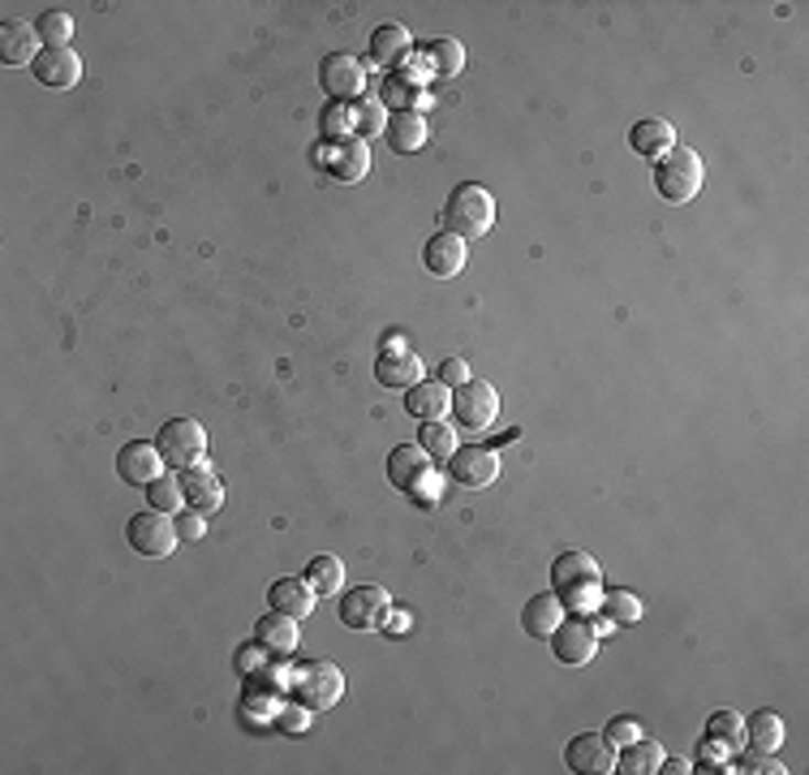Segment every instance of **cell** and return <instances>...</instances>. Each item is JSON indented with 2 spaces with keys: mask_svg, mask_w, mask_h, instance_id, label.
<instances>
[{
  "mask_svg": "<svg viewBox=\"0 0 809 775\" xmlns=\"http://www.w3.org/2000/svg\"><path fill=\"white\" fill-rule=\"evenodd\" d=\"M551 591H555V599H560L573 616H585V612H594L598 599H603V573H598V564H594L585 551H564V556H555V564H551Z\"/></svg>",
  "mask_w": 809,
  "mask_h": 775,
  "instance_id": "obj_1",
  "label": "cell"
},
{
  "mask_svg": "<svg viewBox=\"0 0 809 775\" xmlns=\"http://www.w3.org/2000/svg\"><path fill=\"white\" fill-rule=\"evenodd\" d=\"M444 233L461 237V241H478L487 237L495 225V198L483 185H456L444 203Z\"/></svg>",
  "mask_w": 809,
  "mask_h": 775,
  "instance_id": "obj_2",
  "label": "cell"
},
{
  "mask_svg": "<svg viewBox=\"0 0 809 775\" xmlns=\"http://www.w3.org/2000/svg\"><path fill=\"white\" fill-rule=\"evenodd\" d=\"M388 478H392V487L404 492V496H413V500L431 504L440 500V474H435V461L422 453L418 444H401V449H392L388 456Z\"/></svg>",
  "mask_w": 809,
  "mask_h": 775,
  "instance_id": "obj_3",
  "label": "cell"
},
{
  "mask_svg": "<svg viewBox=\"0 0 809 775\" xmlns=\"http://www.w3.org/2000/svg\"><path fill=\"white\" fill-rule=\"evenodd\" d=\"M706 182V169H702V155L693 147H680L676 142L672 151L655 164V190L668 198V203H689L698 198V190Z\"/></svg>",
  "mask_w": 809,
  "mask_h": 775,
  "instance_id": "obj_4",
  "label": "cell"
},
{
  "mask_svg": "<svg viewBox=\"0 0 809 775\" xmlns=\"http://www.w3.org/2000/svg\"><path fill=\"white\" fill-rule=\"evenodd\" d=\"M293 698L306 707V711H327L332 702H341V693H345V677L332 668V664H323V659H302L298 664V672H293Z\"/></svg>",
  "mask_w": 809,
  "mask_h": 775,
  "instance_id": "obj_5",
  "label": "cell"
},
{
  "mask_svg": "<svg viewBox=\"0 0 809 775\" xmlns=\"http://www.w3.org/2000/svg\"><path fill=\"white\" fill-rule=\"evenodd\" d=\"M126 543H130L138 556H147V560L173 556V548L181 543L173 513H155V508H151V513H134V517L126 521Z\"/></svg>",
  "mask_w": 809,
  "mask_h": 775,
  "instance_id": "obj_6",
  "label": "cell"
},
{
  "mask_svg": "<svg viewBox=\"0 0 809 775\" xmlns=\"http://www.w3.org/2000/svg\"><path fill=\"white\" fill-rule=\"evenodd\" d=\"M155 449H160V456H164L173 470L203 465V456H207V431H203V422H194V418H173V422L160 427Z\"/></svg>",
  "mask_w": 809,
  "mask_h": 775,
  "instance_id": "obj_7",
  "label": "cell"
},
{
  "mask_svg": "<svg viewBox=\"0 0 809 775\" xmlns=\"http://www.w3.org/2000/svg\"><path fill=\"white\" fill-rule=\"evenodd\" d=\"M452 413L461 427L470 431H487L499 418V392H495L487 379H465L456 392H452Z\"/></svg>",
  "mask_w": 809,
  "mask_h": 775,
  "instance_id": "obj_8",
  "label": "cell"
},
{
  "mask_svg": "<svg viewBox=\"0 0 809 775\" xmlns=\"http://www.w3.org/2000/svg\"><path fill=\"white\" fill-rule=\"evenodd\" d=\"M547 642H551V655H555L560 664H569V668H585V664L594 659V650H598V634H594V625L582 621V616L560 621L555 634Z\"/></svg>",
  "mask_w": 809,
  "mask_h": 775,
  "instance_id": "obj_9",
  "label": "cell"
},
{
  "mask_svg": "<svg viewBox=\"0 0 809 775\" xmlns=\"http://www.w3.org/2000/svg\"><path fill=\"white\" fill-rule=\"evenodd\" d=\"M341 625L345 629H379L384 625V612H388V591L384 586H358V591L341 594Z\"/></svg>",
  "mask_w": 809,
  "mask_h": 775,
  "instance_id": "obj_10",
  "label": "cell"
},
{
  "mask_svg": "<svg viewBox=\"0 0 809 775\" xmlns=\"http://www.w3.org/2000/svg\"><path fill=\"white\" fill-rule=\"evenodd\" d=\"M449 474L456 487L465 492H483L499 478V456L492 449H456L449 456Z\"/></svg>",
  "mask_w": 809,
  "mask_h": 775,
  "instance_id": "obj_11",
  "label": "cell"
},
{
  "mask_svg": "<svg viewBox=\"0 0 809 775\" xmlns=\"http://www.w3.org/2000/svg\"><path fill=\"white\" fill-rule=\"evenodd\" d=\"M319 83H323V92L332 99H354L362 92V83H366V69H362V61L354 52H332L319 65Z\"/></svg>",
  "mask_w": 809,
  "mask_h": 775,
  "instance_id": "obj_12",
  "label": "cell"
},
{
  "mask_svg": "<svg viewBox=\"0 0 809 775\" xmlns=\"http://www.w3.org/2000/svg\"><path fill=\"white\" fill-rule=\"evenodd\" d=\"M375 379H379V388H388V392H409V388L422 379V358H418L413 349L388 345V349L375 358Z\"/></svg>",
  "mask_w": 809,
  "mask_h": 775,
  "instance_id": "obj_13",
  "label": "cell"
},
{
  "mask_svg": "<svg viewBox=\"0 0 809 775\" xmlns=\"http://www.w3.org/2000/svg\"><path fill=\"white\" fill-rule=\"evenodd\" d=\"M31 74H35L44 87H52V92H69V87L83 78V61H78L74 47H44V52L35 56Z\"/></svg>",
  "mask_w": 809,
  "mask_h": 775,
  "instance_id": "obj_14",
  "label": "cell"
},
{
  "mask_svg": "<svg viewBox=\"0 0 809 775\" xmlns=\"http://www.w3.org/2000/svg\"><path fill=\"white\" fill-rule=\"evenodd\" d=\"M564 763L573 772H616V745L603 732H578L564 750Z\"/></svg>",
  "mask_w": 809,
  "mask_h": 775,
  "instance_id": "obj_15",
  "label": "cell"
},
{
  "mask_svg": "<svg viewBox=\"0 0 809 775\" xmlns=\"http://www.w3.org/2000/svg\"><path fill=\"white\" fill-rule=\"evenodd\" d=\"M164 456H160V449L155 444H126L121 449V456H117V474H121V483H130V487H151L160 474H164Z\"/></svg>",
  "mask_w": 809,
  "mask_h": 775,
  "instance_id": "obj_16",
  "label": "cell"
},
{
  "mask_svg": "<svg viewBox=\"0 0 809 775\" xmlns=\"http://www.w3.org/2000/svg\"><path fill=\"white\" fill-rule=\"evenodd\" d=\"M271 612H280V616H289V621H306L311 612H315V586L306 582V578H276L271 582Z\"/></svg>",
  "mask_w": 809,
  "mask_h": 775,
  "instance_id": "obj_17",
  "label": "cell"
},
{
  "mask_svg": "<svg viewBox=\"0 0 809 775\" xmlns=\"http://www.w3.org/2000/svg\"><path fill=\"white\" fill-rule=\"evenodd\" d=\"M40 52L44 47H40V35H35L31 22H22V18L0 22V61L4 65H35Z\"/></svg>",
  "mask_w": 809,
  "mask_h": 775,
  "instance_id": "obj_18",
  "label": "cell"
},
{
  "mask_svg": "<svg viewBox=\"0 0 809 775\" xmlns=\"http://www.w3.org/2000/svg\"><path fill=\"white\" fill-rule=\"evenodd\" d=\"M404 410L413 413L418 422H440V418L452 410L449 384H440V379H418V384L404 392Z\"/></svg>",
  "mask_w": 809,
  "mask_h": 775,
  "instance_id": "obj_19",
  "label": "cell"
},
{
  "mask_svg": "<svg viewBox=\"0 0 809 775\" xmlns=\"http://www.w3.org/2000/svg\"><path fill=\"white\" fill-rule=\"evenodd\" d=\"M465 241L461 237H452V233H435L431 241H427V250H422V263H427V272L440 276V280H452V276L465 268Z\"/></svg>",
  "mask_w": 809,
  "mask_h": 775,
  "instance_id": "obj_20",
  "label": "cell"
},
{
  "mask_svg": "<svg viewBox=\"0 0 809 775\" xmlns=\"http://www.w3.org/2000/svg\"><path fill=\"white\" fill-rule=\"evenodd\" d=\"M181 496H185L190 508H198V513H216L225 504V487H220V478L207 465H190L181 474Z\"/></svg>",
  "mask_w": 809,
  "mask_h": 775,
  "instance_id": "obj_21",
  "label": "cell"
},
{
  "mask_svg": "<svg viewBox=\"0 0 809 775\" xmlns=\"http://www.w3.org/2000/svg\"><path fill=\"white\" fill-rule=\"evenodd\" d=\"M629 147L641 155V160H664L668 151L676 147V130L672 121H664V117H646V121H637L629 130Z\"/></svg>",
  "mask_w": 809,
  "mask_h": 775,
  "instance_id": "obj_22",
  "label": "cell"
},
{
  "mask_svg": "<svg viewBox=\"0 0 809 775\" xmlns=\"http://www.w3.org/2000/svg\"><path fill=\"white\" fill-rule=\"evenodd\" d=\"M327 169H332V177L345 185L362 182L366 173H370V147L362 142V138H345V142H336V151L327 155Z\"/></svg>",
  "mask_w": 809,
  "mask_h": 775,
  "instance_id": "obj_23",
  "label": "cell"
},
{
  "mask_svg": "<svg viewBox=\"0 0 809 775\" xmlns=\"http://www.w3.org/2000/svg\"><path fill=\"white\" fill-rule=\"evenodd\" d=\"M564 621V603L555 599V591L551 594H535L526 607H521V629L530 634V638H551L555 634V625Z\"/></svg>",
  "mask_w": 809,
  "mask_h": 775,
  "instance_id": "obj_24",
  "label": "cell"
},
{
  "mask_svg": "<svg viewBox=\"0 0 809 775\" xmlns=\"http://www.w3.org/2000/svg\"><path fill=\"white\" fill-rule=\"evenodd\" d=\"M784 720L775 715V711H754L749 715V724H745V745L754 750V754H775V750H784Z\"/></svg>",
  "mask_w": 809,
  "mask_h": 775,
  "instance_id": "obj_25",
  "label": "cell"
},
{
  "mask_svg": "<svg viewBox=\"0 0 809 775\" xmlns=\"http://www.w3.org/2000/svg\"><path fill=\"white\" fill-rule=\"evenodd\" d=\"M422 65L435 74V78H456L465 69V47L456 44L452 35H440L422 47Z\"/></svg>",
  "mask_w": 809,
  "mask_h": 775,
  "instance_id": "obj_26",
  "label": "cell"
},
{
  "mask_svg": "<svg viewBox=\"0 0 809 775\" xmlns=\"http://www.w3.org/2000/svg\"><path fill=\"white\" fill-rule=\"evenodd\" d=\"M668 754H664V745L659 741H650V736H637L625 745V754L616 758V772L625 775H646V772H659V763H664Z\"/></svg>",
  "mask_w": 809,
  "mask_h": 775,
  "instance_id": "obj_27",
  "label": "cell"
},
{
  "mask_svg": "<svg viewBox=\"0 0 809 775\" xmlns=\"http://www.w3.org/2000/svg\"><path fill=\"white\" fill-rule=\"evenodd\" d=\"M409 44H413V40H409V31L397 26V22H388V26H379V31L370 35V61L388 69V65H397V61L409 56Z\"/></svg>",
  "mask_w": 809,
  "mask_h": 775,
  "instance_id": "obj_28",
  "label": "cell"
},
{
  "mask_svg": "<svg viewBox=\"0 0 809 775\" xmlns=\"http://www.w3.org/2000/svg\"><path fill=\"white\" fill-rule=\"evenodd\" d=\"M388 142H392V151H418V147H427V117L422 112H392V121H388Z\"/></svg>",
  "mask_w": 809,
  "mask_h": 775,
  "instance_id": "obj_29",
  "label": "cell"
},
{
  "mask_svg": "<svg viewBox=\"0 0 809 775\" xmlns=\"http://www.w3.org/2000/svg\"><path fill=\"white\" fill-rule=\"evenodd\" d=\"M298 621H289V616H280V612H271L259 621V646L271 650V655H289L293 646H298V629H293Z\"/></svg>",
  "mask_w": 809,
  "mask_h": 775,
  "instance_id": "obj_30",
  "label": "cell"
},
{
  "mask_svg": "<svg viewBox=\"0 0 809 775\" xmlns=\"http://www.w3.org/2000/svg\"><path fill=\"white\" fill-rule=\"evenodd\" d=\"M306 582L315 586V594H341V586H345V564L336 560V556H315L311 564H306Z\"/></svg>",
  "mask_w": 809,
  "mask_h": 775,
  "instance_id": "obj_31",
  "label": "cell"
},
{
  "mask_svg": "<svg viewBox=\"0 0 809 775\" xmlns=\"http://www.w3.org/2000/svg\"><path fill=\"white\" fill-rule=\"evenodd\" d=\"M418 449L431 456V461H449L456 453V431H452V422H422V435H418Z\"/></svg>",
  "mask_w": 809,
  "mask_h": 775,
  "instance_id": "obj_32",
  "label": "cell"
},
{
  "mask_svg": "<svg viewBox=\"0 0 809 775\" xmlns=\"http://www.w3.org/2000/svg\"><path fill=\"white\" fill-rule=\"evenodd\" d=\"M706 741L727 745V750H741V745H745V720H741L736 711H715V715L706 720Z\"/></svg>",
  "mask_w": 809,
  "mask_h": 775,
  "instance_id": "obj_33",
  "label": "cell"
},
{
  "mask_svg": "<svg viewBox=\"0 0 809 775\" xmlns=\"http://www.w3.org/2000/svg\"><path fill=\"white\" fill-rule=\"evenodd\" d=\"M603 603V612H607V621L612 625H637L641 616H646V607H641V599L633 591H612L598 599Z\"/></svg>",
  "mask_w": 809,
  "mask_h": 775,
  "instance_id": "obj_34",
  "label": "cell"
},
{
  "mask_svg": "<svg viewBox=\"0 0 809 775\" xmlns=\"http://www.w3.org/2000/svg\"><path fill=\"white\" fill-rule=\"evenodd\" d=\"M35 35L44 47H69V35H74V18L61 13V9H47L44 18L35 22Z\"/></svg>",
  "mask_w": 809,
  "mask_h": 775,
  "instance_id": "obj_35",
  "label": "cell"
},
{
  "mask_svg": "<svg viewBox=\"0 0 809 775\" xmlns=\"http://www.w3.org/2000/svg\"><path fill=\"white\" fill-rule=\"evenodd\" d=\"M349 126L358 130L362 142H366V134L388 130V121H384V99H358V104L349 108Z\"/></svg>",
  "mask_w": 809,
  "mask_h": 775,
  "instance_id": "obj_36",
  "label": "cell"
},
{
  "mask_svg": "<svg viewBox=\"0 0 809 775\" xmlns=\"http://www.w3.org/2000/svg\"><path fill=\"white\" fill-rule=\"evenodd\" d=\"M147 500H151V508H155V513H177L181 504H185V496H181V478H173V474H160V478L147 487Z\"/></svg>",
  "mask_w": 809,
  "mask_h": 775,
  "instance_id": "obj_37",
  "label": "cell"
},
{
  "mask_svg": "<svg viewBox=\"0 0 809 775\" xmlns=\"http://www.w3.org/2000/svg\"><path fill=\"white\" fill-rule=\"evenodd\" d=\"M384 99H388L397 112H418V108H413V99H418V83H404V74H392Z\"/></svg>",
  "mask_w": 809,
  "mask_h": 775,
  "instance_id": "obj_38",
  "label": "cell"
},
{
  "mask_svg": "<svg viewBox=\"0 0 809 775\" xmlns=\"http://www.w3.org/2000/svg\"><path fill=\"white\" fill-rule=\"evenodd\" d=\"M603 736H607L612 745H629V741H637V736H641V724H637L633 715H616V720L603 729Z\"/></svg>",
  "mask_w": 809,
  "mask_h": 775,
  "instance_id": "obj_39",
  "label": "cell"
},
{
  "mask_svg": "<svg viewBox=\"0 0 809 775\" xmlns=\"http://www.w3.org/2000/svg\"><path fill=\"white\" fill-rule=\"evenodd\" d=\"M177 535H181V539H194V543H198V539L207 535V513H198V508L181 513V517H177Z\"/></svg>",
  "mask_w": 809,
  "mask_h": 775,
  "instance_id": "obj_40",
  "label": "cell"
},
{
  "mask_svg": "<svg viewBox=\"0 0 809 775\" xmlns=\"http://www.w3.org/2000/svg\"><path fill=\"white\" fill-rule=\"evenodd\" d=\"M465 379H474V375H470V366L461 363V358H449V363L440 366V384H449V388H461Z\"/></svg>",
  "mask_w": 809,
  "mask_h": 775,
  "instance_id": "obj_41",
  "label": "cell"
},
{
  "mask_svg": "<svg viewBox=\"0 0 809 775\" xmlns=\"http://www.w3.org/2000/svg\"><path fill=\"white\" fill-rule=\"evenodd\" d=\"M280 729L289 732V736H298V732L306 729V707L298 702V711H284V715H280Z\"/></svg>",
  "mask_w": 809,
  "mask_h": 775,
  "instance_id": "obj_42",
  "label": "cell"
},
{
  "mask_svg": "<svg viewBox=\"0 0 809 775\" xmlns=\"http://www.w3.org/2000/svg\"><path fill=\"white\" fill-rule=\"evenodd\" d=\"M384 621H388V629H384V634H392V638L409 634V612H384Z\"/></svg>",
  "mask_w": 809,
  "mask_h": 775,
  "instance_id": "obj_43",
  "label": "cell"
},
{
  "mask_svg": "<svg viewBox=\"0 0 809 775\" xmlns=\"http://www.w3.org/2000/svg\"><path fill=\"white\" fill-rule=\"evenodd\" d=\"M259 655H263V646H259V642H255V646H246V650L237 655V668H241V672H255V668H259Z\"/></svg>",
  "mask_w": 809,
  "mask_h": 775,
  "instance_id": "obj_44",
  "label": "cell"
},
{
  "mask_svg": "<svg viewBox=\"0 0 809 775\" xmlns=\"http://www.w3.org/2000/svg\"><path fill=\"white\" fill-rule=\"evenodd\" d=\"M745 772H784V767H779L770 754H763V758H749V767H745Z\"/></svg>",
  "mask_w": 809,
  "mask_h": 775,
  "instance_id": "obj_45",
  "label": "cell"
},
{
  "mask_svg": "<svg viewBox=\"0 0 809 775\" xmlns=\"http://www.w3.org/2000/svg\"><path fill=\"white\" fill-rule=\"evenodd\" d=\"M659 772H664V775H684V772H693V767H689L684 758H664V763H659Z\"/></svg>",
  "mask_w": 809,
  "mask_h": 775,
  "instance_id": "obj_46",
  "label": "cell"
}]
</instances>
